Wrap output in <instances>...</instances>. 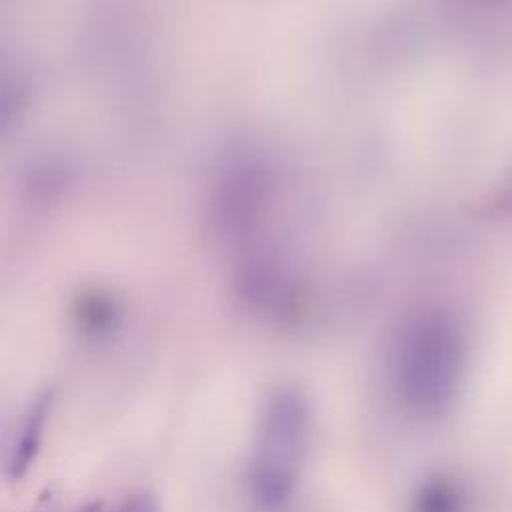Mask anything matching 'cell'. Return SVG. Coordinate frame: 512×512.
<instances>
[{"instance_id": "1", "label": "cell", "mask_w": 512, "mask_h": 512, "mask_svg": "<svg viewBox=\"0 0 512 512\" xmlns=\"http://www.w3.org/2000/svg\"><path fill=\"white\" fill-rule=\"evenodd\" d=\"M312 430V404L300 388L280 386L268 394L258 414L246 466L250 500L262 512H280L296 496Z\"/></svg>"}, {"instance_id": "2", "label": "cell", "mask_w": 512, "mask_h": 512, "mask_svg": "<svg viewBox=\"0 0 512 512\" xmlns=\"http://www.w3.org/2000/svg\"><path fill=\"white\" fill-rule=\"evenodd\" d=\"M454 372L456 350L450 334L438 326H418L392 348L386 378L404 408L430 412L450 396Z\"/></svg>"}, {"instance_id": "3", "label": "cell", "mask_w": 512, "mask_h": 512, "mask_svg": "<svg viewBox=\"0 0 512 512\" xmlns=\"http://www.w3.org/2000/svg\"><path fill=\"white\" fill-rule=\"evenodd\" d=\"M54 406V392L44 390L28 404L22 420L16 428L14 440L8 448L6 456V474L12 480H20L36 462L42 442L46 436V426L50 422Z\"/></svg>"}, {"instance_id": "4", "label": "cell", "mask_w": 512, "mask_h": 512, "mask_svg": "<svg viewBox=\"0 0 512 512\" xmlns=\"http://www.w3.org/2000/svg\"><path fill=\"white\" fill-rule=\"evenodd\" d=\"M114 512H162L158 500L154 494L146 490H138L128 494L116 508Z\"/></svg>"}, {"instance_id": "5", "label": "cell", "mask_w": 512, "mask_h": 512, "mask_svg": "<svg viewBox=\"0 0 512 512\" xmlns=\"http://www.w3.org/2000/svg\"><path fill=\"white\" fill-rule=\"evenodd\" d=\"M56 510V494H52L50 490L46 494H42V500L38 504V512H54Z\"/></svg>"}, {"instance_id": "6", "label": "cell", "mask_w": 512, "mask_h": 512, "mask_svg": "<svg viewBox=\"0 0 512 512\" xmlns=\"http://www.w3.org/2000/svg\"><path fill=\"white\" fill-rule=\"evenodd\" d=\"M78 512H102V506H100V502H90V504L82 506Z\"/></svg>"}]
</instances>
